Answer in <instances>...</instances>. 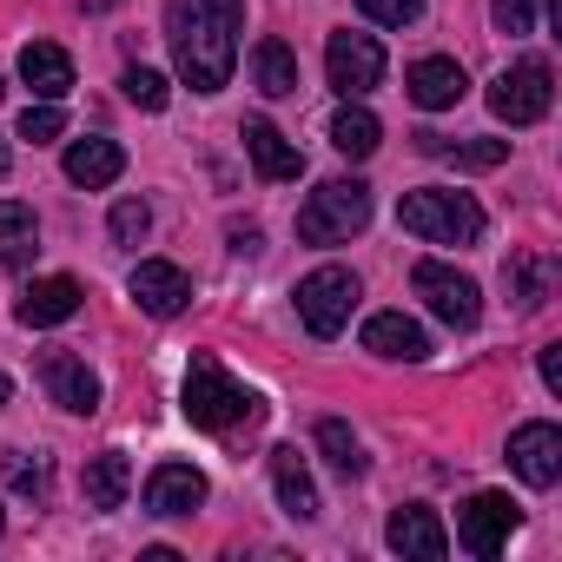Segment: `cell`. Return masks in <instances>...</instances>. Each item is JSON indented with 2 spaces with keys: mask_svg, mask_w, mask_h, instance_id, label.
I'll return each mask as SVG.
<instances>
[{
  "mask_svg": "<svg viewBox=\"0 0 562 562\" xmlns=\"http://www.w3.org/2000/svg\"><path fill=\"white\" fill-rule=\"evenodd\" d=\"M245 153H251V166H258V179H271V186H285V179H299L305 172V153L278 133L271 120H245Z\"/></svg>",
  "mask_w": 562,
  "mask_h": 562,
  "instance_id": "5bb4252c",
  "label": "cell"
},
{
  "mask_svg": "<svg viewBox=\"0 0 562 562\" xmlns=\"http://www.w3.org/2000/svg\"><path fill=\"white\" fill-rule=\"evenodd\" d=\"M238 27H245V0H172L166 8V41L172 67L192 93H218L238 67Z\"/></svg>",
  "mask_w": 562,
  "mask_h": 562,
  "instance_id": "6da1fadb",
  "label": "cell"
},
{
  "mask_svg": "<svg viewBox=\"0 0 562 562\" xmlns=\"http://www.w3.org/2000/svg\"><path fill=\"white\" fill-rule=\"evenodd\" d=\"M397 225L417 232V238H430V245H476V232H483V205H476L470 192L424 186V192H404Z\"/></svg>",
  "mask_w": 562,
  "mask_h": 562,
  "instance_id": "3957f363",
  "label": "cell"
},
{
  "mask_svg": "<svg viewBox=\"0 0 562 562\" xmlns=\"http://www.w3.org/2000/svg\"><path fill=\"white\" fill-rule=\"evenodd\" d=\"M106 232H113V245H139V238L153 232V212H146L139 199H120L113 218H106Z\"/></svg>",
  "mask_w": 562,
  "mask_h": 562,
  "instance_id": "f546056e",
  "label": "cell"
},
{
  "mask_svg": "<svg viewBox=\"0 0 562 562\" xmlns=\"http://www.w3.org/2000/svg\"><path fill=\"white\" fill-rule=\"evenodd\" d=\"M325 74L345 100H364L378 80H384V47L371 34H331L325 41Z\"/></svg>",
  "mask_w": 562,
  "mask_h": 562,
  "instance_id": "9c48e42d",
  "label": "cell"
},
{
  "mask_svg": "<svg viewBox=\"0 0 562 562\" xmlns=\"http://www.w3.org/2000/svg\"><path fill=\"white\" fill-rule=\"evenodd\" d=\"M364 351H378V358H404V364H424V358H430V338H424L417 318H404V312H378V318L364 325Z\"/></svg>",
  "mask_w": 562,
  "mask_h": 562,
  "instance_id": "ac0fdd59",
  "label": "cell"
},
{
  "mask_svg": "<svg viewBox=\"0 0 562 562\" xmlns=\"http://www.w3.org/2000/svg\"><path fill=\"white\" fill-rule=\"evenodd\" d=\"M199 503H205V476L192 463H159L146 476V509L153 516H192Z\"/></svg>",
  "mask_w": 562,
  "mask_h": 562,
  "instance_id": "9a60e30c",
  "label": "cell"
},
{
  "mask_svg": "<svg viewBox=\"0 0 562 562\" xmlns=\"http://www.w3.org/2000/svg\"><path fill=\"white\" fill-rule=\"evenodd\" d=\"M542 384H549V391H562V345H549V351H542Z\"/></svg>",
  "mask_w": 562,
  "mask_h": 562,
  "instance_id": "e575fe53",
  "label": "cell"
},
{
  "mask_svg": "<svg viewBox=\"0 0 562 562\" xmlns=\"http://www.w3.org/2000/svg\"><path fill=\"white\" fill-rule=\"evenodd\" d=\"M120 87H126V100H133V106H146V113H166V100H172L166 74H153V67H126V74H120Z\"/></svg>",
  "mask_w": 562,
  "mask_h": 562,
  "instance_id": "83f0119b",
  "label": "cell"
},
{
  "mask_svg": "<svg viewBox=\"0 0 562 562\" xmlns=\"http://www.w3.org/2000/svg\"><path fill=\"white\" fill-rule=\"evenodd\" d=\"M0 93H8V87H0Z\"/></svg>",
  "mask_w": 562,
  "mask_h": 562,
  "instance_id": "ab89813d",
  "label": "cell"
},
{
  "mask_svg": "<svg viewBox=\"0 0 562 562\" xmlns=\"http://www.w3.org/2000/svg\"><path fill=\"white\" fill-rule=\"evenodd\" d=\"M21 80H27L41 100H67V93H74V60H67V47L27 41V47H21Z\"/></svg>",
  "mask_w": 562,
  "mask_h": 562,
  "instance_id": "ffe728a7",
  "label": "cell"
},
{
  "mask_svg": "<svg viewBox=\"0 0 562 562\" xmlns=\"http://www.w3.org/2000/svg\"><path fill=\"white\" fill-rule=\"evenodd\" d=\"M186 417L199 424V430H238V424H258L265 417V404H258V391H245L218 358H192V371H186Z\"/></svg>",
  "mask_w": 562,
  "mask_h": 562,
  "instance_id": "7a4b0ae2",
  "label": "cell"
},
{
  "mask_svg": "<svg viewBox=\"0 0 562 562\" xmlns=\"http://www.w3.org/2000/svg\"><path fill=\"white\" fill-rule=\"evenodd\" d=\"M318 450L331 457V470H338V476H364V443H358L338 417H325V424H318Z\"/></svg>",
  "mask_w": 562,
  "mask_h": 562,
  "instance_id": "484cf974",
  "label": "cell"
},
{
  "mask_svg": "<svg viewBox=\"0 0 562 562\" xmlns=\"http://www.w3.org/2000/svg\"><path fill=\"white\" fill-rule=\"evenodd\" d=\"M0 470H8V483H14L21 496H41V490H47V463L27 457V450H0Z\"/></svg>",
  "mask_w": 562,
  "mask_h": 562,
  "instance_id": "f1b7e54d",
  "label": "cell"
},
{
  "mask_svg": "<svg viewBox=\"0 0 562 562\" xmlns=\"http://www.w3.org/2000/svg\"><path fill=\"white\" fill-rule=\"evenodd\" d=\"M80 285H74V278H34V285L21 292V325H34V331H47V325H67L74 312H80Z\"/></svg>",
  "mask_w": 562,
  "mask_h": 562,
  "instance_id": "2e32d148",
  "label": "cell"
},
{
  "mask_svg": "<svg viewBox=\"0 0 562 562\" xmlns=\"http://www.w3.org/2000/svg\"><path fill=\"white\" fill-rule=\"evenodd\" d=\"M120 172H126V153H120L113 139H74V146H67V179H74V186L100 192V186H113Z\"/></svg>",
  "mask_w": 562,
  "mask_h": 562,
  "instance_id": "7402d4cb",
  "label": "cell"
},
{
  "mask_svg": "<svg viewBox=\"0 0 562 562\" xmlns=\"http://www.w3.org/2000/svg\"><path fill=\"white\" fill-rule=\"evenodd\" d=\"M251 80H258L265 100H292L299 93V54L285 41H258L251 47Z\"/></svg>",
  "mask_w": 562,
  "mask_h": 562,
  "instance_id": "603a6c76",
  "label": "cell"
},
{
  "mask_svg": "<svg viewBox=\"0 0 562 562\" xmlns=\"http://www.w3.org/2000/svg\"><path fill=\"white\" fill-rule=\"evenodd\" d=\"M8 397H14V384H8V378H0V404H8Z\"/></svg>",
  "mask_w": 562,
  "mask_h": 562,
  "instance_id": "74e56055",
  "label": "cell"
},
{
  "mask_svg": "<svg viewBox=\"0 0 562 562\" xmlns=\"http://www.w3.org/2000/svg\"><path fill=\"white\" fill-rule=\"evenodd\" d=\"M384 542H391L397 555H424V562H443V555H450V529H443L437 509H424V503L397 509L391 529H384Z\"/></svg>",
  "mask_w": 562,
  "mask_h": 562,
  "instance_id": "4fadbf2b",
  "label": "cell"
},
{
  "mask_svg": "<svg viewBox=\"0 0 562 562\" xmlns=\"http://www.w3.org/2000/svg\"><path fill=\"white\" fill-rule=\"evenodd\" d=\"M463 87H470V80H463V67H457V60H443V54H430V60H417V67L404 74V93H411L424 113L457 106V100H463Z\"/></svg>",
  "mask_w": 562,
  "mask_h": 562,
  "instance_id": "e0dca14e",
  "label": "cell"
},
{
  "mask_svg": "<svg viewBox=\"0 0 562 562\" xmlns=\"http://www.w3.org/2000/svg\"><path fill=\"white\" fill-rule=\"evenodd\" d=\"M516 522H522V509H516L503 490H483V496H470V503L457 509V542L490 562V555H503V542H509Z\"/></svg>",
  "mask_w": 562,
  "mask_h": 562,
  "instance_id": "ba28073f",
  "label": "cell"
},
{
  "mask_svg": "<svg viewBox=\"0 0 562 562\" xmlns=\"http://www.w3.org/2000/svg\"><path fill=\"white\" fill-rule=\"evenodd\" d=\"M503 278H509V292L536 312V305L549 299V278H555V271H549V258H529V251H522V258H509V271H503Z\"/></svg>",
  "mask_w": 562,
  "mask_h": 562,
  "instance_id": "4316f807",
  "label": "cell"
},
{
  "mask_svg": "<svg viewBox=\"0 0 562 562\" xmlns=\"http://www.w3.org/2000/svg\"><path fill=\"white\" fill-rule=\"evenodd\" d=\"M126 490H133V463H126V450H100V457H87V470H80V496H87V509H120Z\"/></svg>",
  "mask_w": 562,
  "mask_h": 562,
  "instance_id": "44dd1931",
  "label": "cell"
},
{
  "mask_svg": "<svg viewBox=\"0 0 562 562\" xmlns=\"http://www.w3.org/2000/svg\"><path fill=\"white\" fill-rule=\"evenodd\" d=\"M41 384H47V397H54L60 411H74V417H93V411H100V378H93L87 358H74V351H47V358H41Z\"/></svg>",
  "mask_w": 562,
  "mask_h": 562,
  "instance_id": "8fae6325",
  "label": "cell"
},
{
  "mask_svg": "<svg viewBox=\"0 0 562 562\" xmlns=\"http://www.w3.org/2000/svg\"><path fill=\"white\" fill-rule=\"evenodd\" d=\"M8 166H14V153H8V146H0V179H8Z\"/></svg>",
  "mask_w": 562,
  "mask_h": 562,
  "instance_id": "8d00e7d4",
  "label": "cell"
},
{
  "mask_svg": "<svg viewBox=\"0 0 562 562\" xmlns=\"http://www.w3.org/2000/svg\"><path fill=\"white\" fill-rule=\"evenodd\" d=\"M509 463L529 490H555L562 483V430L555 424H522L509 437Z\"/></svg>",
  "mask_w": 562,
  "mask_h": 562,
  "instance_id": "30bf717a",
  "label": "cell"
},
{
  "mask_svg": "<svg viewBox=\"0 0 562 562\" xmlns=\"http://www.w3.org/2000/svg\"><path fill=\"white\" fill-rule=\"evenodd\" d=\"M364 225H371V186H358V179H325L299 205V238L305 245H345Z\"/></svg>",
  "mask_w": 562,
  "mask_h": 562,
  "instance_id": "277c9868",
  "label": "cell"
},
{
  "mask_svg": "<svg viewBox=\"0 0 562 562\" xmlns=\"http://www.w3.org/2000/svg\"><path fill=\"white\" fill-rule=\"evenodd\" d=\"M0 529H8V509H0Z\"/></svg>",
  "mask_w": 562,
  "mask_h": 562,
  "instance_id": "f35d334b",
  "label": "cell"
},
{
  "mask_svg": "<svg viewBox=\"0 0 562 562\" xmlns=\"http://www.w3.org/2000/svg\"><path fill=\"white\" fill-rule=\"evenodd\" d=\"M351 305H358V271L318 265L312 278H299V318L312 338H338L351 325Z\"/></svg>",
  "mask_w": 562,
  "mask_h": 562,
  "instance_id": "5b68a950",
  "label": "cell"
},
{
  "mask_svg": "<svg viewBox=\"0 0 562 562\" xmlns=\"http://www.w3.org/2000/svg\"><path fill=\"white\" fill-rule=\"evenodd\" d=\"M490 14L503 34H529L536 27V0H490Z\"/></svg>",
  "mask_w": 562,
  "mask_h": 562,
  "instance_id": "836d02e7",
  "label": "cell"
},
{
  "mask_svg": "<svg viewBox=\"0 0 562 562\" xmlns=\"http://www.w3.org/2000/svg\"><path fill=\"white\" fill-rule=\"evenodd\" d=\"M443 153H450V146H443ZM450 159H457V166H470V172H490V166H503V159H509V139H470V146H457Z\"/></svg>",
  "mask_w": 562,
  "mask_h": 562,
  "instance_id": "1f68e13d",
  "label": "cell"
},
{
  "mask_svg": "<svg viewBox=\"0 0 562 562\" xmlns=\"http://www.w3.org/2000/svg\"><path fill=\"white\" fill-rule=\"evenodd\" d=\"M41 251V218H34V205H21V199H0V265H27Z\"/></svg>",
  "mask_w": 562,
  "mask_h": 562,
  "instance_id": "cb8c5ba5",
  "label": "cell"
},
{
  "mask_svg": "<svg viewBox=\"0 0 562 562\" xmlns=\"http://www.w3.org/2000/svg\"><path fill=\"white\" fill-rule=\"evenodd\" d=\"M358 8L378 21V27H411L424 14V0H358Z\"/></svg>",
  "mask_w": 562,
  "mask_h": 562,
  "instance_id": "d6a6232c",
  "label": "cell"
},
{
  "mask_svg": "<svg viewBox=\"0 0 562 562\" xmlns=\"http://www.w3.org/2000/svg\"><path fill=\"white\" fill-rule=\"evenodd\" d=\"M60 133H67V113H60L54 100H47V106H27V113H21V139L47 146V139H60Z\"/></svg>",
  "mask_w": 562,
  "mask_h": 562,
  "instance_id": "4dcf8cb0",
  "label": "cell"
},
{
  "mask_svg": "<svg viewBox=\"0 0 562 562\" xmlns=\"http://www.w3.org/2000/svg\"><path fill=\"white\" fill-rule=\"evenodd\" d=\"M80 8H87V14H113V8H120V0H80Z\"/></svg>",
  "mask_w": 562,
  "mask_h": 562,
  "instance_id": "d590c367",
  "label": "cell"
},
{
  "mask_svg": "<svg viewBox=\"0 0 562 562\" xmlns=\"http://www.w3.org/2000/svg\"><path fill=\"white\" fill-rule=\"evenodd\" d=\"M271 490H278V503H285L299 522L318 516V483H312V470H305V457H299L292 443H278V450H271Z\"/></svg>",
  "mask_w": 562,
  "mask_h": 562,
  "instance_id": "d6986e66",
  "label": "cell"
},
{
  "mask_svg": "<svg viewBox=\"0 0 562 562\" xmlns=\"http://www.w3.org/2000/svg\"><path fill=\"white\" fill-rule=\"evenodd\" d=\"M378 139H384L378 113H364V106H338V113H331V146H338L345 159H371Z\"/></svg>",
  "mask_w": 562,
  "mask_h": 562,
  "instance_id": "d4e9b609",
  "label": "cell"
},
{
  "mask_svg": "<svg viewBox=\"0 0 562 562\" xmlns=\"http://www.w3.org/2000/svg\"><path fill=\"white\" fill-rule=\"evenodd\" d=\"M411 292L450 325V331H470L476 318H483V299H476V285L463 271H450V265H437V258H424L417 271H411Z\"/></svg>",
  "mask_w": 562,
  "mask_h": 562,
  "instance_id": "52a82bcc",
  "label": "cell"
},
{
  "mask_svg": "<svg viewBox=\"0 0 562 562\" xmlns=\"http://www.w3.org/2000/svg\"><path fill=\"white\" fill-rule=\"evenodd\" d=\"M133 299H139V312H153V318H179V312L192 305V278H186L179 265H166V258H139V265H133Z\"/></svg>",
  "mask_w": 562,
  "mask_h": 562,
  "instance_id": "7c38bea8",
  "label": "cell"
},
{
  "mask_svg": "<svg viewBox=\"0 0 562 562\" xmlns=\"http://www.w3.org/2000/svg\"><path fill=\"white\" fill-rule=\"evenodd\" d=\"M549 100H555L549 60H516V67H503L496 87H490V113L509 120V126H536V120L549 113Z\"/></svg>",
  "mask_w": 562,
  "mask_h": 562,
  "instance_id": "8992f818",
  "label": "cell"
}]
</instances>
